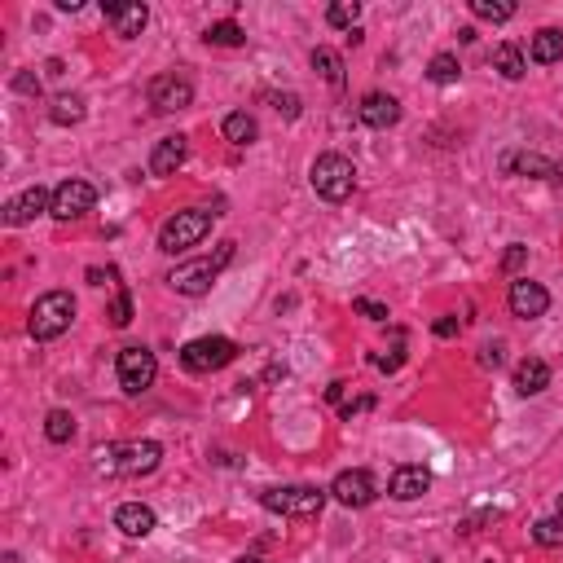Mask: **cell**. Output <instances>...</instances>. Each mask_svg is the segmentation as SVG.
<instances>
[{"label": "cell", "instance_id": "6da1fadb", "mask_svg": "<svg viewBox=\"0 0 563 563\" xmlns=\"http://www.w3.org/2000/svg\"><path fill=\"white\" fill-rule=\"evenodd\" d=\"M93 458L102 476H150L163 462V445L159 440H128V445H102Z\"/></svg>", "mask_w": 563, "mask_h": 563}, {"label": "cell", "instance_id": "7a4b0ae2", "mask_svg": "<svg viewBox=\"0 0 563 563\" xmlns=\"http://www.w3.org/2000/svg\"><path fill=\"white\" fill-rule=\"evenodd\" d=\"M71 322H75V300H71V291H49V295H40V300L31 304L27 330H31V339L49 344V339L66 335V330H71Z\"/></svg>", "mask_w": 563, "mask_h": 563}, {"label": "cell", "instance_id": "3957f363", "mask_svg": "<svg viewBox=\"0 0 563 563\" xmlns=\"http://www.w3.org/2000/svg\"><path fill=\"white\" fill-rule=\"evenodd\" d=\"M234 260V242H220L216 256H203V260H190V264H176L168 273V286L181 295H207L212 291V282L220 278V269Z\"/></svg>", "mask_w": 563, "mask_h": 563}, {"label": "cell", "instance_id": "277c9868", "mask_svg": "<svg viewBox=\"0 0 563 563\" xmlns=\"http://www.w3.org/2000/svg\"><path fill=\"white\" fill-rule=\"evenodd\" d=\"M260 506L273 515H291V520H313V515H322L326 493L313 484H282V489H264Z\"/></svg>", "mask_w": 563, "mask_h": 563}, {"label": "cell", "instance_id": "5b68a950", "mask_svg": "<svg viewBox=\"0 0 563 563\" xmlns=\"http://www.w3.org/2000/svg\"><path fill=\"white\" fill-rule=\"evenodd\" d=\"M308 181H313L317 198H326V203H344V198L352 194V185H357V168H352V159H344V154H317Z\"/></svg>", "mask_w": 563, "mask_h": 563}, {"label": "cell", "instance_id": "8992f818", "mask_svg": "<svg viewBox=\"0 0 563 563\" xmlns=\"http://www.w3.org/2000/svg\"><path fill=\"white\" fill-rule=\"evenodd\" d=\"M212 216H216V212H198V207H190V212H176L168 225L159 229V251L176 256V251L198 247V242L212 234Z\"/></svg>", "mask_w": 563, "mask_h": 563}, {"label": "cell", "instance_id": "52a82bcc", "mask_svg": "<svg viewBox=\"0 0 563 563\" xmlns=\"http://www.w3.org/2000/svg\"><path fill=\"white\" fill-rule=\"evenodd\" d=\"M115 374H119V388H124L128 396H141L146 388H154V379H159V361H154L150 348L128 344L115 361Z\"/></svg>", "mask_w": 563, "mask_h": 563}, {"label": "cell", "instance_id": "ba28073f", "mask_svg": "<svg viewBox=\"0 0 563 563\" xmlns=\"http://www.w3.org/2000/svg\"><path fill=\"white\" fill-rule=\"evenodd\" d=\"M234 357H238V344L234 339H225V335H207V339H194V344L181 348V366L194 370V374L225 370Z\"/></svg>", "mask_w": 563, "mask_h": 563}, {"label": "cell", "instance_id": "9c48e42d", "mask_svg": "<svg viewBox=\"0 0 563 563\" xmlns=\"http://www.w3.org/2000/svg\"><path fill=\"white\" fill-rule=\"evenodd\" d=\"M330 498H335L339 506L361 511V506H370L374 498H379V484H374V476L366 467H352V471H339V476H335V484H330Z\"/></svg>", "mask_w": 563, "mask_h": 563}, {"label": "cell", "instance_id": "30bf717a", "mask_svg": "<svg viewBox=\"0 0 563 563\" xmlns=\"http://www.w3.org/2000/svg\"><path fill=\"white\" fill-rule=\"evenodd\" d=\"M97 207V190L88 181H62L58 190H53V212L49 216H58V220H80V216H88Z\"/></svg>", "mask_w": 563, "mask_h": 563}, {"label": "cell", "instance_id": "8fae6325", "mask_svg": "<svg viewBox=\"0 0 563 563\" xmlns=\"http://www.w3.org/2000/svg\"><path fill=\"white\" fill-rule=\"evenodd\" d=\"M194 102V84L185 75H154L150 80V106L159 115H172V110H185Z\"/></svg>", "mask_w": 563, "mask_h": 563}, {"label": "cell", "instance_id": "7c38bea8", "mask_svg": "<svg viewBox=\"0 0 563 563\" xmlns=\"http://www.w3.org/2000/svg\"><path fill=\"white\" fill-rule=\"evenodd\" d=\"M506 304H511L515 317H524V322H533V317H542L550 308V291L542 282H528V278H515L511 291H506Z\"/></svg>", "mask_w": 563, "mask_h": 563}, {"label": "cell", "instance_id": "4fadbf2b", "mask_svg": "<svg viewBox=\"0 0 563 563\" xmlns=\"http://www.w3.org/2000/svg\"><path fill=\"white\" fill-rule=\"evenodd\" d=\"M40 212H53V194L44 185H31L27 194H18L14 203H5V225H27Z\"/></svg>", "mask_w": 563, "mask_h": 563}, {"label": "cell", "instance_id": "5bb4252c", "mask_svg": "<svg viewBox=\"0 0 563 563\" xmlns=\"http://www.w3.org/2000/svg\"><path fill=\"white\" fill-rule=\"evenodd\" d=\"M357 119L366 128H392L396 119H401V102H396L392 93H366L357 106Z\"/></svg>", "mask_w": 563, "mask_h": 563}, {"label": "cell", "instance_id": "9a60e30c", "mask_svg": "<svg viewBox=\"0 0 563 563\" xmlns=\"http://www.w3.org/2000/svg\"><path fill=\"white\" fill-rule=\"evenodd\" d=\"M432 489V471L427 467H396L392 471V480H388V493L396 502H414V498H423V493Z\"/></svg>", "mask_w": 563, "mask_h": 563}, {"label": "cell", "instance_id": "2e32d148", "mask_svg": "<svg viewBox=\"0 0 563 563\" xmlns=\"http://www.w3.org/2000/svg\"><path fill=\"white\" fill-rule=\"evenodd\" d=\"M102 14L115 22V36H141L146 31V22H150V9L146 5H119V0H102Z\"/></svg>", "mask_w": 563, "mask_h": 563}, {"label": "cell", "instance_id": "e0dca14e", "mask_svg": "<svg viewBox=\"0 0 563 563\" xmlns=\"http://www.w3.org/2000/svg\"><path fill=\"white\" fill-rule=\"evenodd\" d=\"M115 528L124 537H150L154 533V511L146 502H124L115 511Z\"/></svg>", "mask_w": 563, "mask_h": 563}, {"label": "cell", "instance_id": "ac0fdd59", "mask_svg": "<svg viewBox=\"0 0 563 563\" xmlns=\"http://www.w3.org/2000/svg\"><path fill=\"white\" fill-rule=\"evenodd\" d=\"M185 154H190V146H185L181 132H176V137H163L159 146H154V154H150V172L154 176H172L185 163Z\"/></svg>", "mask_w": 563, "mask_h": 563}, {"label": "cell", "instance_id": "d6986e66", "mask_svg": "<svg viewBox=\"0 0 563 563\" xmlns=\"http://www.w3.org/2000/svg\"><path fill=\"white\" fill-rule=\"evenodd\" d=\"M546 388H550V366H546V361L528 357V361L515 366V392H520V396H537Z\"/></svg>", "mask_w": 563, "mask_h": 563}, {"label": "cell", "instance_id": "ffe728a7", "mask_svg": "<svg viewBox=\"0 0 563 563\" xmlns=\"http://www.w3.org/2000/svg\"><path fill=\"white\" fill-rule=\"evenodd\" d=\"M528 58L542 62V66L559 62V58H563V31H559V27H542L533 40H528Z\"/></svg>", "mask_w": 563, "mask_h": 563}, {"label": "cell", "instance_id": "44dd1931", "mask_svg": "<svg viewBox=\"0 0 563 563\" xmlns=\"http://www.w3.org/2000/svg\"><path fill=\"white\" fill-rule=\"evenodd\" d=\"M220 132H225V141H234V146H251V141L260 137V124L247 115V110H234V115H225Z\"/></svg>", "mask_w": 563, "mask_h": 563}, {"label": "cell", "instance_id": "7402d4cb", "mask_svg": "<svg viewBox=\"0 0 563 563\" xmlns=\"http://www.w3.org/2000/svg\"><path fill=\"white\" fill-rule=\"evenodd\" d=\"M502 168H506V172H520V176H537V181L555 176V163L542 159V154H506Z\"/></svg>", "mask_w": 563, "mask_h": 563}, {"label": "cell", "instance_id": "603a6c76", "mask_svg": "<svg viewBox=\"0 0 563 563\" xmlns=\"http://www.w3.org/2000/svg\"><path fill=\"white\" fill-rule=\"evenodd\" d=\"M493 66H498L506 80H524L528 75V62H524L520 44H498V49H493Z\"/></svg>", "mask_w": 563, "mask_h": 563}, {"label": "cell", "instance_id": "cb8c5ba5", "mask_svg": "<svg viewBox=\"0 0 563 563\" xmlns=\"http://www.w3.org/2000/svg\"><path fill=\"white\" fill-rule=\"evenodd\" d=\"M313 71L322 75L330 88L344 84V58H339L335 49H326V44H317V49H313Z\"/></svg>", "mask_w": 563, "mask_h": 563}, {"label": "cell", "instance_id": "d4e9b609", "mask_svg": "<svg viewBox=\"0 0 563 563\" xmlns=\"http://www.w3.org/2000/svg\"><path fill=\"white\" fill-rule=\"evenodd\" d=\"M49 119H53V124H58V128H71V124H80V119H84V97H71V93H62L58 102H53Z\"/></svg>", "mask_w": 563, "mask_h": 563}, {"label": "cell", "instance_id": "484cf974", "mask_svg": "<svg viewBox=\"0 0 563 563\" xmlns=\"http://www.w3.org/2000/svg\"><path fill=\"white\" fill-rule=\"evenodd\" d=\"M203 40L207 44H220V49H238V44H247V36H242V27L238 22H212V27L203 31Z\"/></svg>", "mask_w": 563, "mask_h": 563}, {"label": "cell", "instance_id": "4316f807", "mask_svg": "<svg viewBox=\"0 0 563 563\" xmlns=\"http://www.w3.org/2000/svg\"><path fill=\"white\" fill-rule=\"evenodd\" d=\"M533 542L546 546V550H559L563 546V511L550 515V520H537L533 524Z\"/></svg>", "mask_w": 563, "mask_h": 563}, {"label": "cell", "instance_id": "83f0119b", "mask_svg": "<svg viewBox=\"0 0 563 563\" xmlns=\"http://www.w3.org/2000/svg\"><path fill=\"white\" fill-rule=\"evenodd\" d=\"M471 14L484 18V22H511L515 5H511V0H471Z\"/></svg>", "mask_w": 563, "mask_h": 563}, {"label": "cell", "instance_id": "f1b7e54d", "mask_svg": "<svg viewBox=\"0 0 563 563\" xmlns=\"http://www.w3.org/2000/svg\"><path fill=\"white\" fill-rule=\"evenodd\" d=\"M458 75H462V66H458L454 53H436L432 66H427V80H432V84H454Z\"/></svg>", "mask_w": 563, "mask_h": 563}, {"label": "cell", "instance_id": "f546056e", "mask_svg": "<svg viewBox=\"0 0 563 563\" xmlns=\"http://www.w3.org/2000/svg\"><path fill=\"white\" fill-rule=\"evenodd\" d=\"M44 436H49L53 445H66V440L75 436V418L66 410H53L49 418H44Z\"/></svg>", "mask_w": 563, "mask_h": 563}, {"label": "cell", "instance_id": "4dcf8cb0", "mask_svg": "<svg viewBox=\"0 0 563 563\" xmlns=\"http://www.w3.org/2000/svg\"><path fill=\"white\" fill-rule=\"evenodd\" d=\"M357 18H361V5H357V0H339V5H330V9H326V22H330V27H348V31H357Z\"/></svg>", "mask_w": 563, "mask_h": 563}, {"label": "cell", "instance_id": "1f68e13d", "mask_svg": "<svg viewBox=\"0 0 563 563\" xmlns=\"http://www.w3.org/2000/svg\"><path fill=\"white\" fill-rule=\"evenodd\" d=\"M110 322H115V326H128V322H132V300H128V291L115 295V304H110Z\"/></svg>", "mask_w": 563, "mask_h": 563}, {"label": "cell", "instance_id": "d6a6232c", "mask_svg": "<svg viewBox=\"0 0 563 563\" xmlns=\"http://www.w3.org/2000/svg\"><path fill=\"white\" fill-rule=\"evenodd\" d=\"M352 308H357L366 322H388V304H379V300H357Z\"/></svg>", "mask_w": 563, "mask_h": 563}, {"label": "cell", "instance_id": "836d02e7", "mask_svg": "<svg viewBox=\"0 0 563 563\" xmlns=\"http://www.w3.org/2000/svg\"><path fill=\"white\" fill-rule=\"evenodd\" d=\"M269 102L278 106V115H286V119H295V115H300V97H295V93H273Z\"/></svg>", "mask_w": 563, "mask_h": 563}, {"label": "cell", "instance_id": "e575fe53", "mask_svg": "<svg viewBox=\"0 0 563 563\" xmlns=\"http://www.w3.org/2000/svg\"><path fill=\"white\" fill-rule=\"evenodd\" d=\"M524 260H528V247H520V242H515V247H511V251H506V256H502V269H506V273H515V269H520Z\"/></svg>", "mask_w": 563, "mask_h": 563}, {"label": "cell", "instance_id": "d590c367", "mask_svg": "<svg viewBox=\"0 0 563 563\" xmlns=\"http://www.w3.org/2000/svg\"><path fill=\"white\" fill-rule=\"evenodd\" d=\"M436 335H440V339H454V335H458V317H440V322H436Z\"/></svg>", "mask_w": 563, "mask_h": 563}, {"label": "cell", "instance_id": "8d00e7d4", "mask_svg": "<svg viewBox=\"0 0 563 563\" xmlns=\"http://www.w3.org/2000/svg\"><path fill=\"white\" fill-rule=\"evenodd\" d=\"M14 88H18V93H40V80H36V75H18Z\"/></svg>", "mask_w": 563, "mask_h": 563}, {"label": "cell", "instance_id": "74e56055", "mask_svg": "<svg viewBox=\"0 0 563 563\" xmlns=\"http://www.w3.org/2000/svg\"><path fill=\"white\" fill-rule=\"evenodd\" d=\"M106 278H110V273H102V269H88V282H93V286H106Z\"/></svg>", "mask_w": 563, "mask_h": 563}, {"label": "cell", "instance_id": "f35d334b", "mask_svg": "<svg viewBox=\"0 0 563 563\" xmlns=\"http://www.w3.org/2000/svg\"><path fill=\"white\" fill-rule=\"evenodd\" d=\"M555 176H559V181H563V163H559V168H555Z\"/></svg>", "mask_w": 563, "mask_h": 563}, {"label": "cell", "instance_id": "ab89813d", "mask_svg": "<svg viewBox=\"0 0 563 563\" xmlns=\"http://www.w3.org/2000/svg\"><path fill=\"white\" fill-rule=\"evenodd\" d=\"M238 563H260V559H251V555H247V559H238Z\"/></svg>", "mask_w": 563, "mask_h": 563}, {"label": "cell", "instance_id": "60d3db41", "mask_svg": "<svg viewBox=\"0 0 563 563\" xmlns=\"http://www.w3.org/2000/svg\"><path fill=\"white\" fill-rule=\"evenodd\" d=\"M559 511H563V493H559Z\"/></svg>", "mask_w": 563, "mask_h": 563}]
</instances>
